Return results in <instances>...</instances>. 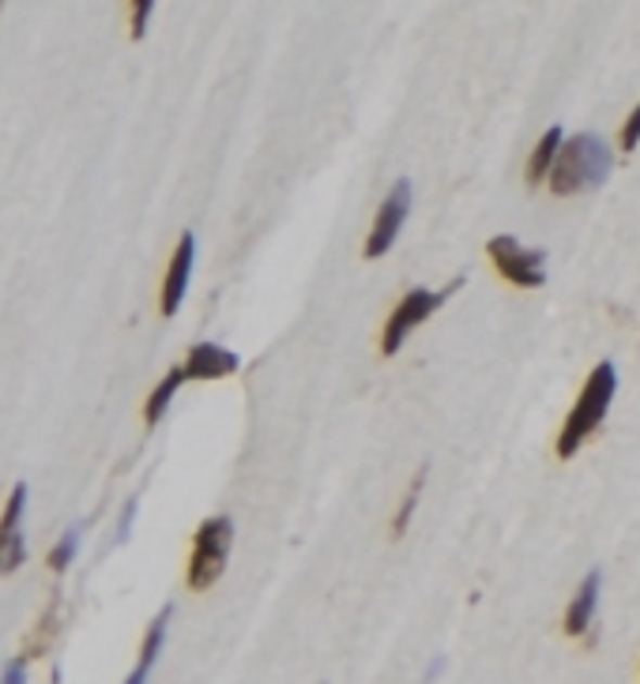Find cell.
<instances>
[{"instance_id":"cell-6","label":"cell","mask_w":640,"mask_h":684,"mask_svg":"<svg viewBox=\"0 0 640 684\" xmlns=\"http://www.w3.org/2000/svg\"><path fill=\"white\" fill-rule=\"evenodd\" d=\"M407 211H411V181H396V189L384 196L377 219H373L370 237H366V260H377V256H384L396 245L399 230L407 222Z\"/></svg>"},{"instance_id":"cell-4","label":"cell","mask_w":640,"mask_h":684,"mask_svg":"<svg viewBox=\"0 0 640 684\" xmlns=\"http://www.w3.org/2000/svg\"><path fill=\"white\" fill-rule=\"evenodd\" d=\"M460 286H463V279H456V283L445 286V289L419 286V289H411V294H404V301L392 309L388 324H384V335H381V353H384V358H392V353L404 346L407 335H411L419 324H426V320L445 305V297L452 294V289H460Z\"/></svg>"},{"instance_id":"cell-3","label":"cell","mask_w":640,"mask_h":684,"mask_svg":"<svg viewBox=\"0 0 640 684\" xmlns=\"http://www.w3.org/2000/svg\"><path fill=\"white\" fill-rule=\"evenodd\" d=\"M230 542H234V522L227 515H215V519H204L192 538V557H189V586L192 591H207L215 586V579L227 571V557H230Z\"/></svg>"},{"instance_id":"cell-10","label":"cell","mask_w":640,"mask_h":684,"mask_svg":"<svg viewBox=\"0 0 640 684\" xmlns=\"http://www.w3.org/2000/svg\"><path fill=\"white\" fill-rule=\"evenodd\" d=\"M599 583H603V576H599V571H588L584 583L576 586L569 609H565V635H569V640H580V635L591 632L596 606H599Z\"/></svg>"},{"instance_id":"cell-17","label":"cell","mask_w":640,"mask_h":684,"mask_svg":"<svg viewBox=\"0 0 640 684\" xmlns=\"http://www.w3.org/2000/svg\"><path fill=\"white\" fill-rule=\"evenodd\" d=\"M151 12H155V4H151V0H140V4H132V38H143Z\"/></svg>"},{"instance_id":"cell-8","label":"cell","mask_w":640,"mask_h":684,"mask_svg":"<svg viewBox=\"0 0 640 684\" xmlns=\"http://www.w3.org/2000/svg\"><path fill=\"white\" fill-rule=\"evenodd\" d=\"M192 260H196V237L185 230L178 241V248H174L170 268H166V279H163V301H158L163 317H174V312L181 309V301H185V289L192 279Z\"/></svg>"},{"instance_id":"cell-2","label":"cell","mask_w":640,"mask_h":684,"mask_svg":"<svg viewBox=\"0 0 640 684\" xmlns=\"http://www.w3.org/2000/svg\"><path fill=\"white\" fill-rule=\"evenodd\" d=\"M614 391H618V373H614L611 361H599V365L591 369L588 380H584L580 396H576L569 417H565V425H562V437H558V459H573L576 452H580L584 440L603 425Z\"/></svg>"},{"instance_id":"cell-18","label":"cell","mask_w":640,"mask_h":684,"mask_svg":"<svg viewBox=\"0 0 640 684\" xmlns=\"http://www.w3.org/2000/svg\"><path fill=\"white\" fill-rule=\"evenodd\" d=\"M0 684H27V658H12Z\"/></svg>"},{"instance_id":"cell-7","label":"cell","mask_w":640,"mask_h":684,"mask_svg":"<svg viewBox=\"0 0 640 684\" xmlns=\"http://www.w3.org/2000/svg\"><path fill=\"white\" fill-rule=\"evenodd\" d=\"M23 512H27V486H15L0 512V579L12 576L27 560V542H23Z\"/></svg>"},{"instance_id":"cell-5","label":"cell","mask_w":640,"mask_h":684,"mask_svg":"<svg viewBox=\"0 0 640 684\" xmlns=\"http://www.w3.org/2000/svg\"><path fill=\"white\" fill-rule=\"evenodd\" d=\"M486 256L494 260L498 275L520 289H535L547 283V253L542 248H524L512 233H498L486 241Z\"/></svg>"},{"instance_id":"cell-1","label":"cell","mask_w":640,"mask_h":684,"mask_svg":"<svg viewBox=\"0 0 640 684\" xmlns=\"http://www.w3.org/2000/svg\"><path fill=\"white\" fill-rule=\"evenodd\" d=\"M611 166H614L611 147L596 132H580L562 143L547 184L554 196H576V192L599 189L611 177Z\"/></svg>"},{"instance_id":"cell-9","label":"cell","mask_w":640,"mask_h":684,"mask_svg":"<svg viewBox=\"0 0 640 684\" xmlns=\"http://www.w3.org/2000/svg\"><path fill=\"white\" fill-rule=\"evenodd\" d=\"M242 358L227 346H215V343H196L185 358V380H222V376L238 373Z\"/></svg>"},{"instance_id":"cell-11","label":"cell","mask_w":640,"mask_h":684,"mask_svg":"<svg viewBox=\"0 0 640 684\" xmlns=\"http://www.w3.org/2000/svg\"><path fill=\"white\" fill-rule=\"evenodd\" d=\"M170 617H174V606H166V609H158V617L148 624V635H143V643H140V662H136V670L125 677V684H148L151 666H155L158 650H163V643H166V628H170Z\"/></svg>"},{"instance_id":"cell-12","label":"cell","mask_w":640,"mask_h":684,"mask_svg":"<svg viewBox=\"0 0 640 684\" xmlns=\"http://www.w3.org/2000/svg\"><path fill=\"white\" fill-rule=\"evenodd\" d=\"M562 128H547V132H542V140L535 143V151H532V158H527V184H532V189H539L542 181H547L550 177V170H554V163H558V151H562Z\"/></svg>"},{"instance_id":"cell-14","label":"cell","mask_w":640,"mask_h":684,"mask_svg":"<svg viewBox=\"0 0 640 684\" xmlns=\"http://www.w3.org/2000/svg\"><path fill=\"white\" fill-rule=\"evenodd\" d=\"M422 486H426V466H422L419 474L411 478V489L404 493V504H399V512H396V519H392V538H404V530H407V522H411V515L414 508H419V496H422Z\"/></svg>"},{"instance_id":"cell-13","label":"cell","mask_w":640,"mask_h":684,"mask_svg":"<svg viewBox=\"0 0 640 684\" xmlns=\"http://www.w3.org/2000/svg\"><path fill=\"white\" fill-rule=\"evenodd\" d=\"M181 384H185V369L174 365L170 373H166L163 380H158V388L148 396V406H143V422H148V425H158V422H163L166 406L174 402V396H178Z\"/></svg>"},{"instance_id":"cell-16","label":"cell","mask_w":640,"mask_h":684,"mask_svg":"<svg viewBox=\"0 0 640 684\" xmlns=\"http://www.w3.org/2000/svg\"><path fill=\"white\" fill-rule=\"evenodd\" d=\"M637 143H640V102H637V109L629 114V120L622 125V151H637Z\"/></svg>"},{"instance_id":"cell-15","label":"cell","mask_w":640,"mask_h":684,"mask_svg":"<svg viewBox=\"0 0 640 684\" xmlns=\"http://www.w3.org/2000/svg\"><path fill=\"white\" fill-rule=\"evenodd\" d=\"M76 545H79V522H72V527L61 534V542L53 545L50 568H53V571H64V568H68V565H72V557H76Z\"/></svg>"},{"instance_id":"cell-19","label":"cell","mask_w":640,"mask_h":684,"mask_svg":"<svg viewBox=\"0 0 640 684\" xmlns=\"http://www.w3.org/2000/svg\"><path fill=\"white\" fill-rule=\"evenodd\" d=\"M132 519H136V501H128L121 512V527H117V542H128V534H132Z\"/></svg>"}]
</instances>
